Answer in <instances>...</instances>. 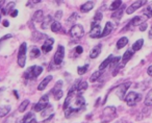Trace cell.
<instances>
[{"label": "cell", "instance_id": "31", "mask_svg": "<svg viewBox=\"0 0 152 123\" xmlns=\"http://www.w3.org/2000/svg\"><path fill=\"white\" fill-rule=\"evenodd\" d=\"M145 105L146 106H152V89L148 92L147 96L145 98Z\"/></svg>", "mask_w": 152, "mask_h": 123}, {"label": "cell", "instance_id": "36", "mask_svg": "<svg viewBox=\"0 0 152 123\" xmlns=\"http://www.w3.org/2000/svg\"><path fill=\"white\" fill-rule=\"evenodd\" d=\"M41 54V51L39 50L37 47H34V48H31V50H30V57L31 59H37V57H39Z\"/></svg>", "mask_w": 152, "mask_h": 123}, {"label": "cell", "instance_id": "15", "mask_svg": "<svg viewBox=\"0 0 152 123\" xmlns=\"http://www.w3.org/2000/svg\"><path fill=\"white\" fill-rule=\"evenodd\" d=\"M51 24H52V17L50 15H48L43 19V23L41 25V27H42V29H47L48 27H50Z\"/></svg>", "mask_w": 152, "mask_h": 123}, {"label": "cell", "instance_id": "44", "mask_svg": "<svg viewBox=\"0 0 152 123\" xmlns=\"http://www.w3.org/2000/svg\"><path fill=\"white\" fill-rule=\"evenodd\" d=\"M139 27H140V30H141V31H145V30L147 29V22H145V23H143L142 25H140Z\"/></svg>", "mask_w": 152, "mask_h": 123}, {"label": "cell", "instance_id": "47", "mask_svg": "<svg viewBox=\"0 0 152 123\" xmlns=\"http://www.w3.org/2000/svg\"><path fill=\"white\" fill-rule=\"evenodd\" d=\"M18 13H19V12H18V11H13V12H12V13H11V16H12V17H13V18H15L16 16L18 15Z\"/></svg>", "mask_w": 152, "mask_h": 123}, {"label": "cell", "instance_id": "20", "mask_svg": "<svg viewBox=\"0 0 152 123\" xmlns=\"http://www.w3.org/2000/svg\"><path fill=\"white\" fill-rule=\"evenodd\" d=\"M34 119H36L34 117V113L29 112V113H26V115L21 119V123H29L31 122Z\"/></svg>", "mask_w": 152, "mask_h": 123}, {"label": "cell", "instance_id": "13", "mask_svg": "<svg viewBox=\"0 0 152 123\" xmlns=\"http://www.w3.org/2000/svg\"><path fill=\"white\" fill-rule=\"evenodd\" d=\"M101 49H102L101 44H98V45H96L95 47H93V49H92L91 52H90V57H91V59H96V57H98L100 55V53H101Z\"/></svg>", "mask_w": 152, "mask_h": 123}, {"label": "cell", "instance_id": "8", "mask_svg": "<svg viewBox=\"0 0 152 123\" xmlns=\"http://www.w3.org/2000/svg\"><path fill=\"white\" fill-rule=\"evenodd\" d=\"M147 3V1H145V0H143V1H135L134 3H132V4L130 5V7H127L126 10V14H128V15H130V14L134 13L137 10H139L140 7H142L144 4H146Z\"/></svg>", "mask_w": 152, "mask_h": 123}, {"label": "cell", "instance_id": "19", "mask_svg": "<svg viewBox=\"0 0 152 123\" xmlns=\"http://www.w3.org/2000/svg\"><path fill=\"white\" fill-rule=\"evenodd\" d=\"M43 19H44V13H43V11L39 10V11L34 12V22L40 23V22L43 21Z\"/></svg>", "mask_w": 152, "mask_h": 123}, {"label": "cell", "instance_id": "23", "mask_svg": "<svg viewBox=\"0 0 152 123\" xmlns=\"http://www.w3.org/2000/svg\"><path fill=\"white\" fill-rule=\"evenodd\" d=\"M16 5L15 2H10L7 3V5H5V7H3V10L1 12H2V15H9V14H11L12 10H13V7Z\"/></svg>", "mask_w": 152, "mask_h": 123}, {"label": "cell", "instance_id": "54", "mask_svg": "<svg viewBox=\"0 0 152 123\" xmlns=\"http://www.w3.org/2000/svg\"><path fill=\"white\" fill-rule=\"evenodd\" d=\"M29 123H37V120H36V119H34V120H32L31 122H29Z\"/></svg>", "mask_w": 152, "mask_h": 123}, {"label": "cell", "instance_id": "17", "mask_svg": "<svg viewBox=\"0 0 152 123\" xmlns=\"http://www.w3.org/2000/svg\"><path fill=\"white\" fill-rule=\"evenodd\" d=\"M102 20V13H100V12H97V13L95 14V16H94L93 18V21H92L91 23V27H94V26H97L99 25L100 21Z\"/></svg>", "mask_w": 152, "mask_h": 123}, {"label": "cell", "instance_id": "10", "mask_svg": "<svg viewBox=\"0 0 152 123\" xmlns=\"http://www.w3.org/2000/svg\"><path fill=\"white\" fill-rule=\"evenodd\" d=\"M116 27V25H115L113 22H110V21H108V22H106V24H105V27H104V29L102 30V32H101V38H104V37H106V36H108V34H110V32L114 30V28Z\"/></svg>", "mask_w": 152, "mask_h": 123}, {"label": "cell", "instance_id": "26", "mask_svg": "<svg viewBox=\"0 0 152 123\" xmlns=\"http://www.w3.org/2000/svg\"><path fill=\"white\" fill-rule=\"evenodd\" d=\"M128 43V39L126 37H122L121 39H119V41L117 42V48L118 49H121L123 47H125Z\"/></svg>", "mask_w": 152, "mask_h": 123}, {"label": "cell", "instance_id": "24", "mask_svg": "<svg viewBox=\"0 0 152 123\" xmlns=\"http://www.w3.org/2000/svg\"><path fill=\"white\" fill-rule=\"evenodd\" d=\"M11 112V106L10 105H2L0 108V118H2V117H5L9 113Z\"/></svg>", "mask_w": 152, "mask_h": 123}, {"label": "cell", "instance_id": "9", "mask_svg": "<svg viewBox=\"0 0 152 123\" xmlns=\"http://www.w3.org/2000/svg\"><path fill=\"white\" fill-rule=\"evenodd\" d=\"M146 21H147V18H146L145 16H137V17H134L130 22H129L128 25L129 26L130 25L131 26H140L143 23H145Z\"/></svg>", "mask_w": 152, "mask_h": 123}, {"label": "cell", "instance_id": "7", "mask_svg": "<svg viewBox=\"0 0 152 123\" xmlns=\"http://www.w3.org/2000/svg\"><path fill=\"white\" fill-rule=\"evenodd\" d=\"M130 85H131L130 83H122V85L118 87V89H117V91H116V94L120 100L125 99L126 92H127V90H128V88L130 87Z\"/></svg>", "mask_w": 152, "mask_h": 123}, {"label": "cell", "instance_id": "42", "mask_svg": "<svg viewBox=\"0 0 152 123\" xmlns=\"http://www.w3.org/2000/svg\"><path fill=\"white\" fill-rule=\"evenodd\" d=\"M61 17H63V12H61V11H57L56 13H55V16H54L55 20H56V21H59V20L61 19Z\"/></svg>", "mask_w": 152, "mask_h": 123}, {"label": "cell", "instance_id": "4", "mask_svg": "<svg viewBox=\"0 0 152 123\" xmlns=\"http://www.w3.org/2000/svg\"><path fill=\"white\" fill-rule=\"evenodd\" d=\"M142 100V95L135 92H129L126 96H125V101L129 106H134L137 102Z\"/></svg>", "mask_w": 152, "mask_h": 123}, {"label": "cell", "instance_id": "5", "mask_svg": "<svg viewBox=\"0 0 152 123\" xmlns=\"http://www.w3.org/2000/svg\"><path fill=\"white\" fill-rule=\"evenodd\" d=\"M83 34H85V29L80 24H74L70 29V36L73 39H80L83 37Z\"/></svg>", "mask_w": 152, "mask_h": 123}, {"label": "cell", "instance_id": "50", "mask_svg": "<svg viewBox=\"0 0 152 123\" xmlns=\"http://www.w3.org/2000/svg\"><path fill=\"white\" fill-rule=\"evenodd\" d=\"M149 37H150V38H152V26H151V28H150V30H149Z\"/></svg>", "mask_w": 152, "mask_h": 123}, {"label": "cell", "instance_id": "1", "mask_svg": "<svg viewBox=\"0 0 152 123\" xmlns=\"http://www.w3.org/2000/svg\"><path fill=\"white\" fill-rule=\"evenodd\" d=\"M117 117V110L115 106H106L101 114V121L103 123H107L113 121Z\"/></svg>", "mask_w": 152, "mask_h": 123}, {"label": "cell", "instance_id": "39", "mask_svg": "<svg viewBox=\"0 0 152 123\" xmlns=\"http://www.w3.org/2000/svg\"><path fill=\"white\" fill-rule=\"evenodd\" d=\"M77 18H78V15H77L76 13H73L71 16H70L69 18H68V21H67V22H68L69 24H73L74 22H75L76 20H77Z\"/></svg>", "mask_w": 152, "mask_h": 123}, {"label": "cell", "instance_id": "52", "mask_svg": "<svg viewBox=\"0 0 152 123\" xmlns=\"http://www.w3.org/2000/svg\"><path fill=\"white\" fill-rule=\"evenodd\" d=\"M118 123H130V122H127L126 120H123V121H121V122H118Z\"/></svg>", "mask_w": 152, "mask_h": 123}, {"label": "cell", "instance_id": "29", "mask_svg": "<svg viewBox=\"0 0 152 123\" xmlns=\"http://www.w3.org/2000/svg\"><path fill=\"white\" fill-rule=\"evenodd\" d=\"M120 59H121V57L120 56H115V57H113V59L110 61V69H116L117 68V66L119 65V63H120Z\"/></svg>", "mask_w": 152, "mask_h": 123}, {"label": "cell", "instance_id": "21", "mask_svg": "<svg viewBox=\"0 0 152 123\" xmlns=\"http://www.w3.org/2000/svg\"><path fill=\"white\" fill-rule=\"evenodd\" d=\"M113 57H114V55L113 54H110V56L107 57V59H105L103 62L101 63V65L99 66V71H102V70H104V69L106 68L107 66H110V61L113 59Z\"/></svg>", "mask_w": 152, "mask_h": 123}, {"label": "cell", "instance_id": "46", "mask_svg": "<svg viewBox=\"0 0 152 123\" xmlns=\"http://www.w3.org/2000/svg\"><path fill=\"white\" fill-rule=\"evenodd\" d=\"M147 73H148V75H149V76H152V65H151V66L148 67Z\"/></svg>", "mask_w": 152, "mask_h": 123}, {"label": "cell", "instance_id": "32", "mask_svg": "<svg viewBox=\"0 0 152 123\" xmlns=\"http://www.w3.org/2000/svg\"><path fill=\"white\" fill-rule=\"evenodd\" d=\"M101 74H102V71H99V70L95 71V72L91 75V77H90V81H91V83H95L97 79H99V77L101 76Z\"/></svg>", "mask_w": 152, "mask_h": 123}, {"label": "cell", "instance_id": "22", "mask_svg": "<svg viewBox=\"0 0 152 123\" xmlns=\"http://www.w3.org/2000/svg\"><path fill=\"white\" fill-rule=\"evenodd\" d=\"M123 10H124V5L122 4V7H120L119 10H117V11H115V13L112 15V18L113 19H116V20H120L121 18H122V16H123Z\"/></svg>", "mask_w": 152, "mask_h": 123}, {"label": "cell", "instance_id": "12", "mask_svg": "<svg viewBox=\"0 0 152 123\" xmlns=\"http://www.w3.org/2000/svg\"><path fill=\"white\" fill-rule=\"evenodd\" d=\"M53 43H54V40H53L52 38H47L42 46V50L44 51V52H50V51L52 50Z\"/></svg>", "mask_w": 152, "mask_h": 123}, {"label": "cell", "instance_id": "18", "mask_svg": "<svg viewBox=\"0 0 152 123\" xmlns=\"http://www.w3.org/2000/svg\"><path fill=\"white\" fill-rule=\"evenodd\" d=\"M88 89V83L85 81H81L77 83V87H76V91L78 92V93H83L85 92L86 90Z\"/></svg>", "mask_w": 152, "mask_h": 123}, {"label": "cell", "instance_id": "14", "mask_svg": "<svg viewBox=\"0 0 152 123\" xmlns=\"http://www.w3.org/2000/svg\"><path fill=\"white\" fill-rule=\"evenodd\" d=\"M52 78H53L52 75H48L47 77H45V78L40 83V85L38 86V90H39V91H43V90L46 89V87L48 86V83H50L51 81H52Z\"/></svg>", "mask_w": 152, "mask_h": 123}, {"label": "cell", "instance_id": "16", "mask_svg": "<svg viewBox=\"0 0 152 123\" xmlns=\"http://www.w3.org/2000/svg\"><path fill=\"white\" fill-rule=\"evenodd\" d=\"M93 7H94L93 1H88V2L83 3V4L81 5L80 11L83 12V13H88V12H90L91 10H93Z\"/></svg>", "mask_w": 152, "mask_h": 123}, {"label": "cell", "instance_id": "53", "mask_svg": "<svg viewBox=\"0 0 152 123\" xmlns=\"http://www.w3.org/2000/svg\"><path fill=\"white\" fill-rule=\"evenodd\" d=\"M16 123H21V119H18V120L16 121Z\"/></svg>", "mask_w": 152, "mask_h": 123}, {"label": "cell", "instance_id": "55", "mask_svg": "<svg viewBox=\"0 0 152 123\" xmlns=\"http://www.w3.org/2000/svg\"><path fill=\"white\" fill-rule=\"evenodd\" d=\"M0 20H1V17H0Z\"/></svg>", "mask_w": 152, "mask_h": 123}, {"label": "cell", "instance_id": "38", "mask_svg": "<svg viewBox=\"0 0 152 123\" xmlns=\"http://www.w3.org/2000/svg\"><path fill=\"white\" fill-rule=\"evenodd\" d=\"M88 69H89V65L88 64L83 67H78V68H77V73H78L79 75H83L88 71Z\"/></svg>", "mask_w": 152, "mask_h": 123}, {"label": "cell", "instance_id": "35", "mask_svg": "<svg viewBox=\"0 0 152 123\" xmlns=\"http://www.w3.org/2000/svg\"><path fill=\"white\" fill-rule=\"evenodd\" d=\"M143 16H145L146 18H151L152 17V3L147 5V9L143 12Z\"/></svg>", "mask_w": 152, "mask_h": 123}, {"label": "cell", "instance_id": "33", "mask_svg": "<svg viewBox=\"0 0 152 123\" xmlns=\"http://www.w3.org/2000/svg\"><path fill=\"white\" fill-rule=\"evenodd\" d=\"M34 40H36V41H40V40H43V39H45V40H46L47 38H48V37L46 36V34H43L42 32H39V31H34Z\"/></svg>", "mask_w": 152, "mask_h": 123}, {"label": "cell", "instance_id": "37", "mask_svg": "<svg viewBox=\"0 0 152 123\" xmlns=\"http://www.w3.org/2000/svg\"><path fill=\"white\" fill-rule=\"evenodd\" d=\"M47 105H44V104H41V103H36L34 104V106H32V108L34 110V112H42L44 108H46Z\"/></svg>", "mask_w": 152, "mask_h": 123}, {"label": "cell", "instance_id": "11", "mask_svg": "<svg viewBox=\"0 0 152 123\" xmlns=\"http://www.w3.org/2000/svg\"><path fill=\"white\" fill-rule=\"evenodd\" d=\"M101 32H102V28L100 25L94 26V27H91V31H90V37L92 39H97L101 37Z\"/></svg>", "mask_w": 152, "mask_h": 123}, {"label": "cell", "instance_id": "48", "mask_svg": "<svg viewBox=\"0 0 152 123\" xmlns=\"http://www.w3.org/2000/svg\"><path fill=\"white\" fill-rule=\"evenodd\" d=\"M4 3H5V1H0V12L2 11L3 7H4Z\"/></svg>", "mask_w": 152, "mask_h": 123}, {"label": "cell", "instance_id": "25", "mask_svg": "<svg viewBox=\"0 0 152 123\" xmlns=\"http://www.w3.org/2000/svg\"><path fill=\"white\" fill-rule=\"evenodd\" d=\"M143 44H144V40H143V39H140V40H137V42H135L134 44L132 45L131 51H132V52H135V51L140 50V49L142 48V46H143Z\"/></svg>", "mask_w": 152, "mask_h": 123}, {"label": "cell", "instance_id": "40", "mask_svg": "<svg viewBox=\"0 0 152 123\" xmlns=\"http://www.w3.org/2000/svg\"><path fill=\"white\" fill-rule=\"evenodd\" d=\"M61 87H63V81H58L56 83H55V86H54V88L52 89V93H55L56 91H59V90H61Z\"/></svg>", "mask_w": 152, "mask_h": 123}, {"label": "cell", "instance_id": "34", "mask_svg": "<svg viewBox=\"0 0 152 123\" xmlns=\"http://www.w3.org/2000/svg\"><path fill=\"white\" fill-rule=\"evenodd\" d=\"M122 1H120V0H117V1H114V2L112 3V5L110 7V10H112V11H117V10H119L121 7H122Z\"/></svg>", "mask_w": 152, "mask_h": 123}, {"label": "cell", "instance_id": "3", "mask_svg": "<svg viewBox=\"0 0 152 123\" xmlns=\"http://www.w3.org/2000/svg\"><path fill=\"white\" fill-rule=\"evenodd\" d=\"M26 50H27V44L24 42L21 44V46H20V48H19V51H18V65H19V67H21V68L25 67Z\"/></svg>", "mask_w": 152, "mask_h": 123}, {"label": "cell", "instance_id": "28", "mask_svg": "<svg viewBox=\"0 0 152 123\" xmlns=\"http://www.w3.org/2000/svg\"><path fill=\"white\" fill-rule=\"evenodd\" d=\"M50 28L53 32H58L61 29V24L58 21H53L52 24L50 25Z\"/></svg>", "mask_w": 152, "mask_h": 123}, {"label": "cell", "instance_id": "45", "mask_svg": "<svg viewBox=\"0 0 152 123\" xmlns=\"http://www.w3.org/2000/svg\"><path fill=\"white\" fill-rule=\"evenodd\" d=\"M12 38V34H7V36H4L2 39H0V44L3 42V41H5V40H7V39H11Z\"/></svg>", "mask_w": 152, "mask_h": 123}, {"label": "cell", "instance_id": "27", "mask_svg": "<svg viewBox=\"0 0 152 123\" xmlns=\"http://www.w3.org/2000/svg\"><path fill=\"white\" fill-rule=\"evenodd\" d=\"M52 111H53V108L52 105H50V104H48L47 105L46 108H44V110L42 111V114H41V116L43 117V118H45L46 116H51L52 115Z\"/></svg>", "mask_w": 152, "mask_h": 123}, {"label": "cell", "instance_id": "51", "mask_svg": "<svg viewBox=\"0 0 152 123\" xmlns=\"http://www.w3.org/2000/svg\"><path fill=\"white\" fill-rule=\"evenodd\" d=\"M14 94H15V95H16V98H17V99H19V95H18V94H17V92L14 91Z\"/></svg>", "mask_w": 152, "mask_h": 123}, {"label": "cell", "instance_id": "30", "mask_svg": "<svg viewBox=\"0 0 152 123\" xmlns=\"http://www.w3.org/2000/svg\"><path fill=\"white\" fill-rule=\"evenodd\" d=\"M28 104H29V100L28 99H25L23 100V101L21 102V104L19 105V108H18V111H19L20 113H23L26 111V108H27Z\"/></svg>", "mask_w": 152, "mask_h": 123}, {"label": "cell", "instance_id": "6", "mask_svg": "<svg viewBox=\"0 0 152 123\" xmlns=\"http://www.w3.org/2000/svg\"><path fill=\"white\" fill-rule=\"evenodd\" d=\"M64 57H65V48H64L63 45H59V46L57 47V50L54 54V59H53L54 64L61 65L64 61Z\"/></svg>", "mask_w": 152, "mask_h": 123}, {"label": "cell", "instance_id": "43", "mask_svg": "<svg viewBox=\"0 0 152 123\" xmlns=\"http://www.w3.org/2000/svg\"><path fill=\"white\" fill-rule=\"evenodd\" d=\"M83 47H81V46H76V48H75V53H76V54H77V55L81 54V53H83Z\"/></svg>", "mask_w": 152, "mask_h": 123}, {"label": "cell", "instance_id": "41", "mask_svg": "<svg viewBox=\"0 0 152 123\" xmlns=\"http://www.w3.org/2000/svg\"><path fill=\"white\" fill-rule=\"evenodd\" d=\"M53 95H54V99L55 100H59L61 97H63V91H61V90L56 91L55 93H53Z\"/></svg>", "mask_w": 152, "mask_h": 123}, {"label": "cell", "instance_id": "49", "mask_svg": "<svg viewBox=\"0 0 152 123\" xmlns=\"http://www.w3.org/2000/svg\"><path fill=\"white\" fill-rule=\"evenodd\" d=\"M9 25H10V22L7 21V20H4V21H3V26H4V27H7Z\"/></svg>", "mask_w": 152, "mask_h": 123}, {"label": "cell", "instance_id": "2", "mask_svg": "<svg viewBox=\"0 0 152 123\" xmlns=\"http://www.w3.org/2000/svg\"><path fill=\"white\" fill-rule=\"evenodd\" d=\"M43 72V67L41 66H31L26 69L25 77L26 79H36L39 75H41Z\"/></svg>", "mask_w": 152, "mask_h": 123}]
</instances>
